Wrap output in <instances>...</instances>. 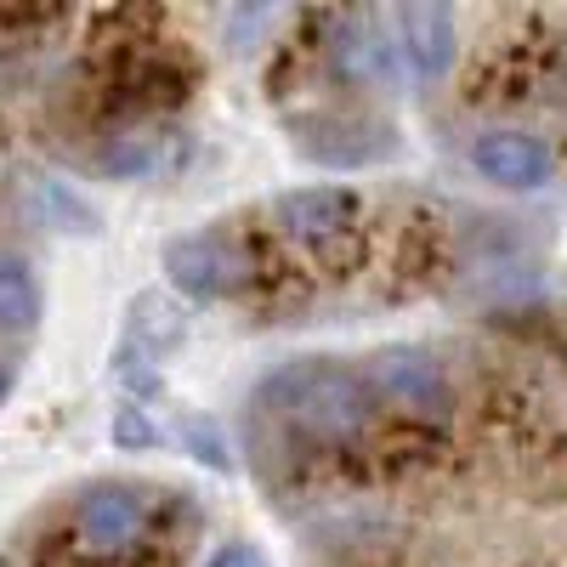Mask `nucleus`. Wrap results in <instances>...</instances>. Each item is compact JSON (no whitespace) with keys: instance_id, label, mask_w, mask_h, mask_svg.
<instances>
[{"instance_id":"f257e3e1","label":"nucleus","mask_w":567,"mask_h":567,"mask_svg":"<svg viewBox=\"0 0 567 567\" xmlns=\"http://www.w3.org/2000/svg\"><path fill=\"white\" fill-rule=\"evenodd\" d=\"M256 409H267L284 425H301L312 437H363L374 420H381V403H374L363 369L336 363V358H296L278 363L267 381L256 386Z\"/></svg>"},{"instance_id":"f03ea898","label":"nucleus","mask_w":567,"mask_h":567,"mask_svg":"<svg viewBox=\"0 0 567 567\" xmlns=\"http://www.w3.org/2000/svg\"><path fill=\"white\" fill-rule=\"evenodd\" d=\"M171 494L148 483L103 477L85 483L69 499V561L80 567H131L136 556H148L165 523Z\"/></svg>"},{"instance_id":"7ed1b4c3","label":"nucleus","mask_w":567,"mask_h":567,"mask_svg":"<svg viewBox=\"0 0 567 567\" xmlns=\"http://www.w3.org/2000/svg\"><path fill=\"white\" fill-rule=\"evenodd\" d=\"M363 381H369L374 403L398 409L409 420L449 425V414H454V386H449L443 363L425 352V347H381V352L363 363Z\"/></svg>"},{"instance_id":"20e7f679","label":"nucleus","mask_w":567,"mask_h":567,"mask_svg":"<svg viewBox=\"0 0 567 567\" xmlns=\"http://www.w3.org/2000/svg\"><path fill=\"white\" fill-rule=\"evenodd\" d=\"M165 278L187 301H227L250 284V256L221 233H182L165 245Z\"/></svg>"},{"instance_id":"39448f33","label":"nucleus","mask_w":567,"mask_h":567,"mask_svg":"<svg viewBox=\"0 0 567 567\" xmlns=\"http://www.w3.org/2000/svg\"><path fill=\"white\" fill-rule=\"evenodd\" d=\"M363 216V194L352 187H290L272 199V227L284 233V245L301 250H336L352 239V227Z\"/></svg>"},{"instance_id":"423d86ee","label":"nucleus","mask_w":567,"mask_h":567,"mask_svg":"<svg viewBox=\"0 0 567 567\" xmlns=\"http://www.w3.org/2000/svg\"><path fill=\"white\" fill-rule=\"evenodd\" d=\"M465 154H471V171H477L483 182H494V187H505V194H539V187L556 176L550 142L534 136V131H516V125L477 131Z\"/></svg>"},{"instance_id":"0eeeda50","label":"nucleus","mask_w":567,"mask_h":567,"mask_svg":"<svg viewBox=\"0 0 567 567\" xmlns=\"http://www.w3.org/2000/svg\"><path fill=\"white\" fill-rule=\"evenodd\" d=\"M290 136L301 142V154L318 159V165H369V159H386L398 148L392 131H381L374 120H358V114L290 120Z\"/></svg>"},{"instance_id":"6e6552de","label":"nucleus","mask_w":567,"mask_h":567,"mask_svg":"<svg viewBox=\"0 0 567 567\" xmlns=\"http://www.w3.org/2000/svg\"><path fill=\"white\" fill-rule=\"evenodd\" d=\"M398 40L403 58L414 63L420 80H449L454 58H460V29H454V7H398Z\"/></svg>"},{"instance_id":"1a4fd4ad","label":"nucleus","mask_w":567,"mask_h":567,"mask_svg":"<svg viewBox=\"0 0 567 567\" xmlns=\"http://www.w3.org/2000/svg\"><path fill=\"white\" fill-rule=\"evenodd\" d=\"M187 336V312L165 296V290H142L131 307H125V336L120 347L136 352V358H148V363H165Z\"/></svg>"},{"instance_id":"9d476101","label":"nucleus","mask_w":567,"mask_h":567,"mask_svg":"<svg viewBox=\"0 0 567 567\" xmlns=\"http://www.w3.org/2000/svg\"><path fill=\"white\" fill-rule=\"evenodd\" d=\"M29 210L52 233H69V239H97V233H103V216L91 205H80L58 176H34L29 182Z\"/></svg>"},{"instance_id":"9b49d317","label":"nucleus","mask_w":567,"mask_h":567,"mask_svg":"<svg viewBox=\"0 0 567 567\" xmlns=\"http://www.w3.org/2000/svg\"><path fill=\"white\" fill-rule=\"evenodd\" d=\"M40 318V278L23 256L0 250V329H29Z\"/></svg>"},{"instance_id":"f8f14e48","label":"nucleus","mask_w":567,"mask_h":567,"mask_svg":"<svg viewBox=\"0 0 567 567\" xmlns=\"http://www.w3.org/2000/svg\"><path fill=\"white\" fill-rule=\"evenodd\" d=\"M171 443L187 454V460H199L205 471H233V454H227V437H221V425L210 414H194V409H182L171 420Z\"/></svg>"},{"instance_id":"ddd939ff","label":"nucleus","mask_w":567,"mask_h":567,"mask_svg":"<svg viewBox=\"0 0 567 567\" xmlns=\"http://www.w3.org/2000/svg\"><path fill=\"white\" fill-rule=\"evenodd\" d=\"M109 437H114V449H131V454L171 443V432H165V425H154V414L142 409V403H120V409H114V420H109Z\"/></svg>"},{"instance_id":"4468645a","label":"nucleus","mask_w":567,"mask_h":567,"mask_svg":"<svg viewBox=\"0 0 567 567\" xmlns=\"http://www.w3.org/2000/svg\"><path fill=\"white\" fill-rule=\"evenodd\" d=\"M114 386L131 398V403H154L159 392H165V381H159V363H148V358H136V352H125V347H114Z\"/></svg>"},{"instance_id":"2eb2a0df","label":"nucleus","mask_w":567,"mask_h":567,"mask_svg":"<svg viewBox=\"0 0 567 567\" xmlns=\"http://www.w3.org/2000/svg\"><path fill=\"white\" fill-rule=\"evenodd\" d=\"M272 7H233L227 12V52H250V45L267 34Z\"/></svg>"},{"instance_id":"dca6fc26","label":"nucleus","mask_w":567,"mask_h":567,"mask_svg":"<svg viewBox=\"0 0 567 567\" xmlns=\"http://www.w3.org/2000/svg\"><path fill=\"white\" fill-rule=\"evenodd\" d=\"M205 567H267V561H261V550L250 539H227V545H216L205 556Z\"/></svg>"},{"instance_id":"f3484780","label":"nucleus","mask_w":567,"mask_h":567,"mask_svg":"<svg viewBox=\"0 0 567 567\" xmlns=\"http://www.w3.org/2000/svg\"><path fill=\"white\" fill-rule=\"evenodd\" d=\"M7 398H12V369L0 363V409H7Z\"/></svg>"}]
</instances>
